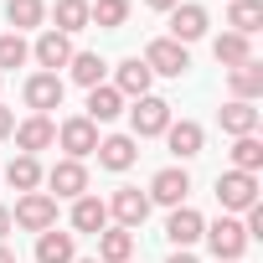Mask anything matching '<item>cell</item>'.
Listing matches in <instances>:
<instances>
[{"label":"cell","instance_id":"cell-1","mask_svg":"<svg viewBox=\"0 0 263 263\" xmlns=\"http://www.w3.org/2000/svg\"><path fill=\"white\" fill-rule=\"evenodd\" d=\"M11 222L26 227V232H47V227H57V196H47V191H26V196L16 201Z\"/></svg>","mask_w":263,"mask_h":263},{"label":"cell","instance_id":"cell-2","mask_svg":"<svg viewBox=\"0 0 263 263\" xmlns=\"http://www.w3.org/2000/svg\"><path fill=\"white\" fill-rule=\"evenodd\" d=\"M150 72H160V78H181L186 67H191V57H186V47L181 42H171V36H155L150 47H145V57H140Z\"/></svg>","mask_w":263,"mask_h":263},{"label":"cell","instance_id":"cell-3","mask_svg":"<svg viewBox=\"0 0 263 263\" xmlns=\"http://www.w3.org/2000/svg\"><path fill=\"white\" fill-rule=\"evenodd\" d=\"M217 201H222V212H248V206H258V176H242V171L217 176Z\"/></svg>","mask_w":263,"mask_h":263},{"label":"cell","instance_id":"cell-4","mask_svg":"<svg viewBox=\"0 0 263 263\" xmlns=\"http://www.w3.org/2000/svg\"><path fill=\"white\" fill-rule=\"evenodd\" d=\"M201 237H206V248L217 253V263H232V258L248 248V232H242V222H232V217H222V222L201 227Z\"/></svg>","mask_w":263,"mask_h":263},{"label":"cell","instance_id":"cell-5","mask_svg":"<svg viewBox=\"0 0 263 263\" xmlns=\"http://www.w3.org/2000/svg\"><path fill=\"white\" fill-rule=\"evenodd\" d=\"M129 124H135V135H140V140L165 135V129H171V103H165V98H155V93H145L135 108H129Z\"/></svg>","mask_w":263,"mask_h":263},{"label":"cell","instance_id":"cell-6","mask_svg":"<svg viewBox=\"0 0 263 263\" xmlns=\"http://www.w3.org/2000/svg\"><path fill=\"white\" fill-rule=\"evenodd\" d=\"M186 191H191V176L181 171V165H165V171H155V181H150V201H160V206H186Z\"/></svg>","mask_w":263,"mask_h":263},{"label":"cell","instance_id":"cell-7","mask_svg":"<svg viewBox=\"0 0 263 263\" xmlns=\"http://www.w3.org/2000/svg\"><path fill=\"white\" fill-rule=\"evenodd\" d=\"M57 140H62L67 160H83V155H93V150H98V124L78 114V119H67V124L57 129Z\"/></svg>","mask_w":263,"mask_h":263},{"label":"cell","instance_id":"cell-8","mask_svg":"<svg viewBox=\"0 0 263 263\" xmlns=\"http://www.w3.org/2000/svg\"><path fill=\"white\" fill-rule=\"evenodd\" d=\"M62 93H67V83H62L57 72H36V78H26V108H31V114L62 108Z\"/></svg>","mask_w":263,"mask_h":263},{"label":"cell","instance_id":"cell-9","mask_svg":"<svg viewBox=\"0 0 263 263\" xmlns=\"http://www.w3.org/2000/svg\"><path fill=\"white\" fill-rule=\"evenodd\" d=\"M47 145H57V124H52L47 114H31V119L16 124V150H21V155H36V150H47Z\"/></svg>","mask_w":263,"mask_h":263},{"label":"cell","instance_id":"cell-10","mask_svg":"<svg viewBox=\"0 0 263 263\" xmlns=\"http://www.w3.org/2000/svg\"><path fill=\"white\" fill-rule=\"evenodd\" d=\"M108 212L119 217V227L135 232V227L150 217V196H145V191H135V186H119V191H114V201H108Z\"/></svg>","mask_w":263,"mask_h":263},{"label":"cell","instance_id":"cell-11","mask_svg":"<svg viewBox=\"0 0 263 263\" xmlns=\"http://www.w3.org/2000/svg\"><path fill=\"white\" fill-rule=\"evenodd\" d=\"M47 186L57 191V196H88V171H83V160H57L52 171H47Z\"/></svg>","mask_w":263,"mask_h":263},{"label":"cell","instance_id":"cell-12","mask_svg":"<svg viewBox=\"0 0 263 263\" xmlns=\"http://www.w3.org/2000/svg\"><path fill=\"white\" fill-rule=\"evenodd\" d=\"M227 83H232V98H242V103L263 98V62H258V57H248V62L227 67Z\"/></svg>","mask_w":263,"mask_h":263},{"label":"cell","instance_id":"cell-13","mask_svg":"<svg viewBox=\"0 0 263 263\" xmlns=\"http://www.w3.org/2000/svg\"><path fill=\"white\" fill-rule=\"evenodd\" d=\"M201 227H206V222H201V212H191V206H171V222H165V237H171V242H176V248L186 253L191 242H201Z\"/></svg>","mask_w":263,"mask_h":263},{"label":"cell","instance_id":"cell-14","mask_svg":"<svg viewBox=\"0 0 263 263\" xmlns=\"http://www.w3.org/2000/svg\"><path fill=\"white\" fill-rule=\"evenodd\" d=\"M72 258H78V232L47 227V232L36 237V263H72Z\"/></svg>","mask_w":263,"mask_h":263},{"label":"cell","instance_id":"cell-15","mask_svg":"<svg viewBox=\"0 0 263 263\" xmlns=\"http://www.w3.org/2000/svg\"><path fill=\"white\" fill-rule=\"evenodd\" d=\"M196 36H206V6H176L171 11V42H196Z\"/></svg>","mask_w":263,"mask_h":263},{"label":"cell","instance_id":"cell-16","mask_svg":"<svg viewBox=\"0 0 263 263\" xmlns=\"http://www.w3.org/2000/svg\"><path fill=\"white\" fill-rule=\"evenodd\" d=\"M31 57H36L47 72H57V67H67V62H72V42H67L62 31H42V36H36V47H31Z\"/></svg>","mask_w":263,"mask_h":263},{"label":"cell","instance_id":"cell-17","mask_svg":"<svg viewBox=\"0 0 263 263\" xmlns=\"http://www.w3.org/2000/svg\"><path fill=\"white\" fill-rule=\"evenodd\" d=\"M201 140H206V135H201V124H191V119H181V124L171 119V129H165V145H171V155H176V160L201 155Z\"/></svg>","mask_w":263,"mask_h":263},{"label":"cell","instance_id":"cell-18","mask_svg":"<svg viewBox=\"0 0 263 263\" xmlns=\"http://www.w3.org/2000/svg\"><path fill=\"white\" fill-rule=\"evenodd\" d=\"M108 227V201H98V196H78L72 201V232H103Z\"/></svg>","mask_w":263,"mask_h":263},{"label":"cell","instance_id":"cell-19","mask_svg":"<svg viewBox=\"0 0 263 263\" xmlns=\"http://www.w3.org/2000/svg\"><path fill=\"white\" fill-rule=\"evenodd\" d=\"M222 129H227V135L232 140H242V135H258V108L253 103H242V98H232V103H222Z\"/></svg>","mask_w":263,"mask_h":263},{"label":"cell","instance_id":"cell-20","mask_svg":"<svg viewBox=\"0 0 263 263\" xmlns=\"http://www.w3.org/2000/svg\"><path fill=\"white\" fill-rule=\"evenodd\" d=\"M98 165H108V171H129V165H135V140H129V135H108V140H98Z\"/></svg>","mask_w":263,"mask_h":263},{"label":"cell","instance_id":"cell-21","mask_svg":"<svg viewBox=\"0 0 263 263\" xmlns=\"http://www.w3.org/2000/svg\"><path fill=\"white\" fill-rule=\"evenodd\" d=\"M135 253V232L129 227H103L98 232V263H129Z\"/></svg>","mask_w":263,"mask_h":263},{"label":"cell","instance_id":"cell-22","mask_svg":"<svg viewBox=\"0 0 263 263\" xmlns=\"http://www.w3.org/2000/svg\"><path fill=\"white\" fill-rule=\"evenodd\" d=\"M119 114H124V98H119V88H108V83L88 88V114H83V119H93V124H108V119H119Z\"/></svg>","mask_w":263,"mask_h":263},{"label":"cell","instance_id":"cell-23","mask_svg":"<svg viewBox=\"0 0 263 263\" xmlns=\"http://www.w3.org/2000/svg\"><path fill=\"white\" fill-rule=\"evenodd\" d=\"M150 78H155V72H150L140 57H129V62H119V83H114V88H119V98H145V93H150Z\"/></svg>","mask_w":263,"mask_h":263},{"label":"cell","instance_id":"cell-24","mask_svg":"<svg viewBox=\"0 0 263 263\" xmlns=\"http://www.w3.org/2000/svg\"><path fill=\"white\" fill-rule=\"evenodd\" d=\"M52 31H62V36H72V31H83L88 26V0H57L52 6Z\"/></svg>","mask_w":263,"mask_h":263},{"label":"cell","instance_id":"cell-25","mask_svg":"<svg viewBox=\"0 0 263 263\" xmlns=\"http://www.w3.org/2000/svg\"><path fill=\"white\" fill-rule=\"evenodd\" d=\"M212 57H217L222 67H237V62H248V57H253V47H248V36H237V31H222V36L212 42Z\"/></svg>","mask_w":263,"mask_h":263},{"label":"cell","instance_id":"cell-26","mask_svg":"<svg viewBox=\"0 0 263 263\" xmlns=\"http://www.w3.org/2000/svg\"><path fill=\"white\" fill-rule=\"evenodd\" d=\"M232 171H242V176H258L263 171V140L258 135H242L232 145Z\"/></svg>","mask_w":263,"mask_h":263},{"label":"cell","instance_id":"cell-27","mask_svg":"<svg viewBox=\"0 0 263 263\" xmlns=\"http://www.w3.org/2000/svg\"><path fill=\"white\" fill-rule=\"evenodd\" d=\"M227 26H232L237 36H253V31L263 26V0H232V16H227Z\"/></svg>","mask_w":263,"mask_h":263},{"label":"cell","instance_id":"cell-28","mask_svg":"<svg viewBox=\"0 0 263 263\" xmlns=\"http://www.w3.org/2000/svg\"><path fill=\"white\" fill-rule=\"evenodd\" d=\"M124 21H129V0H98V6H88V26L119 31Z\"/></svg>","mask_w":263,"mask_h":263},{"label":"cell","instance_id":"cell-29","mask_svg":"<svg viewBox=\"0 0 263 263\" xmlns=\"http://www.w3.org/2000/svg\"><path fill=\"white\" fill-rule=\"evenodd\" d=\"M67 67H72V83H83V88H98L108 62H103L98 52H72V62H67Z\"/></svg>","mask_w":263,"mask_h":263},{"label":"cell","instance_id":"cell-30","mask_svg":"<svg viewBox=\"0 0 263 263\" xmlns=\"http://www.w3.org/2000/svg\"><path fill=\"white\" fill-rule=\"evenodd\" d=\"M6 181H11L16 191H36V186H42V165H36V155H16V160L6 165Z\"/></svg>","mask_w":263,"mask_h":263},{"label":"cell","instance_id":"cell-31","mask_svg":"<svg viewBox=\"0 0 263 263\" xmlns=\"http://www.w3.org/2000/svg\"><path fill=\"white\" fill-rule=\"evenodd\" d=\"M6 16H11V31H31V26H42L47 6L42 0H6Z\"/></svg>","mask_w":263,"mask_h":263},{"label":"cell","instance_id":"cell-32","mask_svg":"<svg viewBox=\"0 0 263 263\" xmlns=\"http://www.w3.org/2000/svg\"><path fill=\"white\" fill-rule=\"evenodd\" d=\"M31 57V47L21 42V31H6V36H0V78H6L11 67H21Z\"/></svg>","mask_w":263,"mask_h":263},{"label":"cell","instance_id":"cell-33","mask_svg":"<svg viewBox=\"0 0 263 263\" xmlns=\"http://www.w3.org/2000/svg\"><path fill=\"white\" fill-rule=\"evenodd\" d=\"M11 129H16V114H11L6 103H0V140H6V135H11Z\"/></svg>","mask_w":263,"mask_h":263},{"label":"cell","instance_id":"cell-34","mask_svg":"<svg viewBox=\"0 0 263 263\" xmlns=\"http://www.w3.org/2000/svg\"><path fill=\"white\" fill-rule=\"evenodd\" d=\"M145 6H155V11H176L181 0H145Z\"/></svg>","mask_w":263,"mask_h":263},{"label":"cell","instance_id":"cell-35","mask_svg":"<svg viewBox=\"0 0 263 263\" xmlns=\"http://www.w3.org/2000/svg\"><path fill=\"white\" fill-rule=\"evenodd\" d=\"M6 232H11V212H6V206H0V237H6Z\"/></svg>","mask_w":263,"mask_h":263},{"label":"cell","instance_id":"cell-36","mask_svg":"<svg viewBox=\"0 0 263 263\" xmlns=\"http://www.w3.org/2000/svg\"><path fill=\"white\" fill-rule=\"evenodd\" d=\"M0 263H16V253H11V248H6V242H0Z\"/></svg>","mask_w":263,"mask_h":263},{"label":"cell","instance_id":"cell-37","mask_svg":"<svg viewBox=\"0 0 263 263\" xmlns=\"http://www.w3.org/2000/svg\"><path fill=\"white\" fill-rule=\"evenodd\" d=\"M171 263H196V258H191V253H181V248H176V258H171Z\"/></svg>","mask_w":263,"mask_h":263},{"label":"cell","instance_id":"cell-38","mask_svg":"<svg viewBox=\"0 0 263 263\" xmlns=\"http://www.w3.org/2000/svg\"><path fill=\"white\" fill-rule=\"evenodd\" d=\"M72 263H98V258H72Z\"/></svg>","mask_w":263,"mask_h":263}]
</instances>
